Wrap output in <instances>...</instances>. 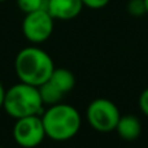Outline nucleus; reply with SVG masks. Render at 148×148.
Wrapping results in <instances>:
<instances>
[{
    "instance_id": "obj_1",
    "label": "nucleus",
    "mask_w": 148,
    "mask_h": 148,
    "mask_svg": "<svg viewBox=\"0 0 148 148\" xmlns=\"http://www.w3.org/2000/svg\"><path fill=\"white\" fill-rule=\"evenodd\" d=\"M53 69L55 64L51 56L38 47L21 49L14 60V70L20 82L36 87L48 81Z\"/></svg>"
},
{
    "instance_id": "obj_2",
    "label": "nucleus",
    "mask_w": 148,
    "mask_h": 148,
    "mask_svg": "<svg viewBox=\"0 0 148 148\" xmlns=\"http://www.w3.org/2000/svg\"><path fill=\"white\" fill-rule=\"evenodd\" d=\"M46 136L56 142H65L77 135L81 129V114L69 104L51 105L40 114Z\"/></svg>"
},
{
    "instance_id": "obj_3",
    "label": "nucleus",
    "mask_w": 148,
    "mask_h": 148,
    "mask_svg": "<svg viewBox=\"0 0 148 148\" xmlns=\"http://www.w3.org/2000/svg\"><path fill=\"white\" fill-rule=\"evenodd\" d=\"M3 108L10 117L18 120L29 116H40L43 113V101L38 87L20 82L5 91Z\"/></svg>"
},
{
    "instance_id": "obj_4",
    "label": "nucleus",
    "mask_w": 148,
    "mask_h": 148,
    "mask_svg": "<svg viewBox=\"0 0 148 148\" xmlns=\"http://www.w3.org/2000/svg\"><path fill=\"white\" fill-rule=\"evenodd\" d=\"M86 116L90 126L94 130L99 133H112L116 130L121 113L112 100L99 97L88 104Z\"/></svg>"
},
{
    "instance_id": "obj_5",
    "label": "nucleus",
    "mask_w": 148,
    "mask_h": 148,
    "mask_svg": "<svg viewBox=\"0 0 148 148\" xmlns=\"http://www.w3.org/2000/svg\"><path fill=\"white\" fill-rule=\"evenodd\" d=\"M53 22L55 20L47 9L26 13L22 21V33L30 43H43L53 33Z\"/></svg>"
},
{
    "instance_id": "obj_6",
    "label": "nucleus",
    "mask_w": 148,
    "mask_h": 148,
    "mask_svg": "<svg viewBox=\"0 0 148 148\" xmlns=\"http://www.w3.org/2000/svg\"><path fill=\"white\" fill-rule=\"evenodd\" d=\"M13 138L22 148H35L44 140L43 121L40 116H29L18 118L13 126Z\"/></svg>"
},
{
    "instance_id": "obj_7",
    "label": "nucleus",
    "mask_w": 148,
    "mask_h": 148,
    "mask_svg": "<svg viewBox=\"0 0 148 148\" xmlns=\"http://www.w3.org/2000/svg\"><path fill=\"white\" fill-rule=\"evenodd\" d=\"M83 7L82 0H47V12L53 20H73L78 17Z\"/></svg>"
},
{
    "instance_id": "obj_8",
    "label": "nucleus",
    "mask_w": 148,
    "mask_h": 148,
    "mask_svg": "<svg viewBox=\"0 0 148 148\" xmlns=\"http://www.w3.org/2000/svg\"><path fill=\"white\" fill-rule=\"evenodd\" d=\"M116 131H117L121 139H123L126 142H133L136 140L140 135L142 123L138 120V117H135L133 114L121 116L120 121L116 126Z\"/></svg>"
},
{
    "instance_id": "obj_9",
    "label": "nucleus",
    "mask_w": 148,
    "mask_h": 148,
    "mask_svg": "<svg viewBox=\"0 0 148 148\" xmlns=\"http://www.w3.org/2000/svg\"><path fill=\"white\" fill-rule=\"evenodd\" d=\"M62 94H68L75 86V75L66 68H55L48 79Z\"/></svg>"
},
{
    "instance_id": "obj_10",
    "label": "nucleus",
    "mask_w": 148,
    "mask_h": 148,
    "mask_svg": "<svg viewBox=\"0 0 148 148\" xmlns=\"http://www.w3.org/2000/svg\"><path fill=\"white\" fill-rule=\"evenodd\" d=\"M38 90H39L40 99L43 101V105H49L51 107V105L59 104V103H61V99L64 96V94L56 86H53L49 81L38 86Z\"/></svg>"
},
{
    "instance_id": "obj_11",
    "label": "nucleus",
    "mask_w": 148,
    "mask_h": 148,
    "mask_svg": "<svg viewBox=\"0 0 148 148\" xmlns=\"http://www.w3.org/2000/svg\"><path fill=\"white\" fill-rule=\"evenodd\" d=\"M21 12L31 13L39 9H47V0H16Z\"/></svg>"
},
{
    "instance_id": "obj_12",
    "label": "nucleus",
    "mask_w": 148,
    "mask_h": 148,
    "mask_svg": "<svg viewBox=\"0 0 148 148\" xmlns=\"http://www.w3.org/2000/svg\"><path fill=\"white\" fill-rule=\"evenodd\" d=\"M127 12H129V14L133 16V17H142V16L147 14L144 0H129Z\"/></svg>"
},
{
    "instance_id": "obj_13",
    "label": "nucleus",
    "mask_w": 148,
    "mask_h": 148,
    "mask_svg": "<svg viewBox=\"0 0 148 148\" xmlns=\"http://www.w3.org/2000/svg\"><path fill=\"white\" fill-rule=\"evenodd\" d=\"M109 1L110 0H82L84 7L90 8V9H101V8L107 7Z\"/></svg>"
},
{
    "instance_id": "obj_14",
    "label": "nucleus",
    "mask_w": 148,
    "mask_h": 148,
    "mask_svg": "<svg viewBox=\"0 0 148 148\" xmlns=\"http://www.w3.org/2000/svg\"><path fill=\"white\" fill-rule=\"evenodd\" d=\"M139 108L148 117V88H146L139 96Z\"/></svg>"
},
{
    "instance_id": "obj_15",
    "label": "nucleus",
    "mask_w": 148,
    "mask_h": 148,
    "mask_svg": "<svg viewBox=\"0 0 148 148\" xmlns=\"http://www.w3.org/2000/svg\"><path fill=\"white\" fill-rule=\"evenodd\" d=\"M5 91L7 90L4 88V86H3L1 83H0V109L3 108V105H4V99H5Z\"/></svg>"
},
{
    "instance_id": "obj_16",
    "label": "nucleus",
    "mask_w": 148,
    "mask_h": 148,
    "mask_svg": "<svg viewBox=\"0 0 148 148\" xmlns=\"http://www.w3.org/2000/svg\"><path fill=\"white\" fill-rule=\"evenodd\" d=\"M144 3H146V9H147V14H148V0H144Z\"/></svg>"
},
{
    "instance_id": "obj_17",
    "label": "nucleus",
    "mask_w": 148,
    "mask_h": 148,
    "mask_svg": "<svg viewBox=\"0 0 148 148\" xmlns=\"http://www.w3.org/2000/svg\"><path fill=\"white\" fill-rule=\"evenodd\" d=\"M4 1H7V0H0V3H4Z\"/></svg>"
},
{
    "instance_id": "obj_18",
    "label": "nucleus",
    "mask_w": 148,
    "mask_h": 148,
    "mask_svg": "<svg viewBox=\"0 0 148 148\" xmlns=\"http://www.w3.org/2000/svg\"><path fill=\"white\" fill-rule=\"evenodd\" d=\"M0 148H1V147H0Z\"/></svg>"
}]
</instances>
